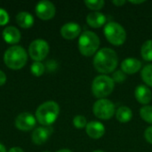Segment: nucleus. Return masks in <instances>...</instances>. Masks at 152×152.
Returning a JSON list of instances; mask_svg holds the SVG:
<instances>
[{
	"label": "nucleus",
	"mask_w": 152,
	"mask_h": 152,
	"mask_svg": "<svg viewBox=\"0 0 152 152\" xmlns=\"http://www.w3.org/2000/svg\"><path fill=\"white\" fill-rule=\"evenodd\" d=\"M118 62L117 53L113 49L108 47L99 50L94 58V66L95 69L102 74H109L115 71Z\"/></svg>",
	"instance_id": "nucleus-1"
},
{
	"label": "nucleus",
	"mask_w": 152,
	"mask_h": 152,
	"mask_svg": "<svg viewBox=\"0 0 152 152\" xmlns=\"http://www.w3.org/2000/svg\"><path fill=\"white\" fill-rule=\"evenodd\" d=\"M60 113V107L58 103L53 101L42 103L36 111L35 118L39 124L44 126H50L53 124Z\"/></svg>",
	"instance_id": "nucleus-2"
},
{
	"label": "nucleus",
	"mask_w": 152,
	"mask_h": 152,
	"mask_svg": "<svg viewBox=\"0 0 152 152\" xmlns=\"http://www.w3.org/2000/svg\"><path fill=\"white\" fill-rule=\"evenodd\" d=\"M28 61L26 50L20 45H13L8 48L4 54V64L12 69H20L25 66Z\"/></svg>",
	"instance_id": "nucleus-3"
},
{
	"label": "nucleus",
	"mask_w": 152,
	"mask_h": 152,
	"mask_svg": "<svg viewBox=\"0 0 152 152\" xmlns=\"http://www.w3.org/2000/svg\"><path fill=\"white\" fill-rule=\"evenodd\" d=\"M100 38L93 31H84L78 38V50L84 56H92L98 52Z\"/></svg>",
	"instance_id": "nucleus-4"
},
{
	"label": "nucleus",
	"mask_w": 152,
	"mask_h": 152,
	"mask_svg": "<svg viewBox=\"0 0 152 152\" xmlns=\"http://www.w3.org/2000/svg\"><path fill=\"white\" fill-rule=\"evenodd\" d=\"M115 82L107 75H100L96 77L92 84V93L99 99H105L114 90Z\"/></svg>",
	"instance_id": "nucleus-5"
},
{
	"label": "nucleus",
	"mask_w": 152,
	"mask_h": 152,
	"mask_svg": "<svg viewBox=\"0 0 152 152\" xmlns=\"http://www.w3.org/2000/svg\"><path fill=\"white\" fill-rule=\"evenodd\" d=\"M104 35L107 40L116 46L123 45L126 39V32L125 28L119 23L114 21H110L105 25Z\"/></svg>",
	"instance_id": "nucleus-6"
},
{
	"label": "nucleus",
	"mask_w": 152,
	"mask_h": 152,
	"mask_svg": "<svg viewBox=\"0 0 152 152\" xmlns=\"http://www.w3.org/2000/svg\"><path fill=\"white\" fill-rule=\"evenodd\" d=\"M93 112L96 118L107 120L115 115L116 109L111 101L108 99H99L93 106Z\"/></svg>",
	"instance_id": "nucleus-7"
},
{
	"label": "nucleus",
	"mask_w": 152,
	"mask_h": 152,
	"mask_svg": "<svg viewBox=\"0 0 152 152\" xmlns=\"http://www.w3.org/2000/svg\"><path fill=\"white\" fill-rule=\"evenodd\" d=\"M49 45L44 39H36L32 41L28 47V54L35 61H43L49 53Z\"/></svg>",
	"instance_id": "nucleus-8"
},
{
	"label": "nucleus",
	"mask_w": 152,
	"mask_h": 152,
	"mask_svg": "<svg viewBox=\"0 0 152 152\" xmlns=\"http://www.w3.org/2000/svg\"><path fill=\"white\" fill-rule=\"evenodd\" d=\"M55 12L56 10L54 4L52 2L46 0L38 2L35 7V12L37 16L43 20H48L53 18Z\"/></svg>",
	"instance_id": "nucleus-9"
},
{
	"label": "nucleus",
	"mask_w": 152,
	"mask_h": 152,
	"mask_svg": "<svg viewBox=\"0 0 152 152\" xmlns=\"http://www.w3.org/2000/svg\"><path fill=\"white\" fill-rule=\"evenodd\" d=\"M36 118L29 112H23L15 118V126L20 131H30L36 126Z\"/></svg>",
	"instance_id": "nucleus-10"
},
{
	"label": "nucleus",
	"mask_w": 152,
	"mask_h": 152,
	"mask_svg": "<svg viewBox=\"0 0 152 152\" xmlns=\"http://www.w3.org/2000/svg\"><path fill=\"white\" fill-rule=\"evenodd\" d=\"M53 134V128L51 126H40L36 128L32 133V142L37 145L45 143Z\"/></svg>",
	"instance_id": "nucleus-11"
},
{
	"label": "nucleus",
	"mask_w": 152,
	"mask_h": 152,
	"mask_svg": "<svg viewBox=\"0 0 152 152\" xmlns=\"http://www.w3.org/2000/svg\"><path fill=\"white\" fill-rule=\"evenodd\" d=\"M81 27L76 22H68L64 24L61 28V35L65 39H74L80 36Z\"/></svg>",
	"instance_id": "nucleus-12"
},
{
	"label": "nucleus",
	"mask_w": 152,
	"mask_h": 152,
	"mask_svg": "<svg viewBox=\"0 0 152 152\" xmlns=\"http://www.w3.org/2000/svg\"><path fill=\"white\" fill-rule=\"evenodd\" d=\"M86 132L89 137L93 139H100L105 134V126L99 121H91L87 123Z\"/></svg>",
	"instance_id": "nucleus-13"
},
{
	"label": "nucleus",
	"mask_w": 152,
	"mask_h": 152,
	"mask_svg": "<svg viewBox=\"0 0 152 152\" xmlns=\"http://www.w3.org/2000/svg\"><path fill=\"white\" fill-rule=\"evenodd\" d=\"M134 95L138 102L143 105H147L152 99V93L151 89L145 85H140L135 88Z\"/></svg>",
	"instance_id": "nucleus-14"
},
{
	"label": "nucleus",
	"mask_w": 152,
	"mask_h": 152,
	"mask_svg": "<svg viewBox=\"0 0 152 152\" xmlns=\"http://www.w3.org/2000/svg\"><path fill=\"white\" fill-rule=\"evenodd\" d=\"M142 68V62L135 58H127L121 62V70L126 74H134Z\"/></svg>",
	"instance_id": "nucleus-15"
},
{
	"label": "nucleus",
	"mask_w": 152,
	"mask_h": 152,
	"mask_svg": "<svg viewBox=\"0 0 152 152\" xmlns=\"http://www.w3.org/2000/svg\"><path fill=\"white\" fill-rule=\"evenodd\" d=\"M2 35H3L4 40L10 45H14V44L19 43L20 40V37H21L20 30L13 26L6 27L3 30Z\"/></svg>",
	"instance_id": "nucleus-16"
},
{
	"label": "nucleus",
	"mask_w": 152,
	"mask_h": 152,
	"mask_svg": "<svg viewBox=\"0 0 152 152\" xmlns=\"http://www.w3.org/2000/svg\"><path fill=\"white\" fill-rule=\"evenodd\" d=\"M107 21V17L99 12H90L87 16H86V22L89 26H91L92 28H101L102 27Z\"/></svg>",
	"instance_id": "nucleus-17"
},
{
	"label": "nucleus",
	"mask_w": 152,
	"mask_h": 152,
	"mask_svg": "<svg viewBox=\"0 0 152 152\" xmlns=\"http://www.w3.org/2000/svg\"><path fill=\"white\" fill-rule=\"evenodd\" d=\"M16 21L22 28H29L34 24V17L28 12H20L16 15Z\"/></svg>",
	"instance_id": "nucleus-18"
},
{
	"label": "nucleus",
	"mask_w": 152,
	"mask_h": 152,
	"mask_svg": "<svg viewBox=\"0 0 152 152\" xmlns=\"http://www.w3.org/2000/svg\"><path fill=\"white\" fill-rule=\"evenodd\" d=\"M116 118L120 123H128L133 118V111L127 106H121L119 107L116 113Z\"/></svg>",
	"instance_id": "nucleus-19"
},
{
	"label": "nucleus",
	"mask_w": 152,
	"mask_h": 152,
	"mask_svg": "<svg viewBox=\"0 0 152 152\" xmlns=\"http://www.w3.org/2000/svg\"><path fill=\"white\" fill-rule=\"evenodd\" d=\"M141 54L144 61H152V39L147 40L143 43L142 49H141Z\"/></svg>",
	"instance_id": "nucleus-20"
},
{
	"label": "nucleus",
	"mask_w": 152,
	"mask_h": 152,
	"mask_svg": "<svg viewBox=\"0 0 152 152\" xmlns=\"http://www.w3.org/2000/svg\"><path fill=\"white\" fill-rule=\"evenodd\" d=\"M141 76H142V78L143 82L147 86L152 87V64L146 65L142 69Z\"/></svg>",
	"instance_id": "nucleus-21"
},
{
	"label": "nucleus",
	"mask_w": 152,
	"mask_h": 152,
	"mask_svg": "<svg viewBox=\"0 0 152 152\" xmlns=\"http://www.w3.org/2000/svg\"><path fill=\"white\" fill-rule=\"evenodd\" d=\"M141 118L149 124L152 125V106L145 105L140 110Z\"/></svg>",
	"instance_id": "nucleus-22"
},
{
	"label": "nucleus",
	"mask_w": 152,
	"mask_h": 152,
	"mask_svg": "<svg viewBox=\"0 0 152 152\" xmlns=\"http://www.w3.org/2000/svg\"><path fill=\"white\" fill-rule=\"evenodd\" d=\"M45 70V68L44 66V64H42L40 61H35L31 67H30V71L31 73L36 76V77H40L44 74Z\"/></svg>",
	"instance_id": "nucleus-23"
},
{
	"label": "nucleus",
	"mask_w": 152,
	"mask_h": 152,
	"mask_svg": "<svg viewBox=\"0 0 152 152\" xmlns=\"http://www.w3.org/2000/svg\"><path fill=\"white\" fill-rule=\"evenodd\" d=\"M85 4L87 6V8L91 9V10H94V12L98 11V10H101L104 4H105V2L103 0H86L85 1Z\"/></svg>",
	"instance_id": "nucleus-24"
},
{
	"label": "nucleus",
	"mask_w": 152,
	"mask_h": 152,
	"mask_svg": "<svg viewBox=\"0 0 152 152\" xmlns=\"http://www.w3.org/2000/svg\"><path fill=\"white\" fill-rule=\"evenodd\" d=\"M73 125L77 129H83V128H86L87 125V120L86 117L82 115H77L73 118Z\"/></svg>",
	"instance_id": "nucleus-25"
},
{
	"label": "nucleus",
	"mask_w": 152,
	"mask_h": 152,
	"mask_svg": "<svg viewBox=\"0 0 152 152\" xmlns=\"http://www.w3.org/2000/svg\"><path fill=\"white\" fill-rule=\"evenodd\" d=\"M111 78L113 79V81L115 83H122V82H124L126 80V74L124 73L121 69H119V70H117V71H115L113 73Z\"/></svg>",
	"instance_id": "nucleus-26"
},
{
	"label": "nucleus",
	"mask_w": 152,
	"mask_h": 152,
	"mask_svg": "<svg viewBox=\"0 0 152 152\" xmlns=\"http://www.w3.org/2000/svg\"><path fill=\"white\" fill-rule=\"evenodd\" d=\"M9 14L4 10L0 8V26H4L9 22Z\"/></svg>",
	"instance_id": "nucleus-27"
},
{
	"label": "nucleus",
	"mask_w": 152,
	"mask_h": 152,
	"mask_svg": "<svg viewBox=\"0 0 152 152\" xmlns=\"http://www.w3.org/2000/svg\"><path fill=\"white\" fill-rule=\"evenodd\" d=\"M144 137H145L146 141L149 143L152 144V126H150V127H148L145 130V132H144Z\"/></svg>",
	"instance_id": "nucleus-28"
},
{
	"label": "nucleus",
	"mask_w": 152,
	"mask_h": 152,
	"mask_svg": "<svg viewBox=\"0 0 152 152\" xmlns=\"http://www.w3.org/2000/svg\"><path fill=\"white\" fill-rule=\"evenodd\" d=\"M6 82V76L5 74L0 69V86H2L3 85H4V83Z\"/></svg>",
	"instance_id": "nucleus-29"
},
{
	"label": "nucleus",
	"mask_w": 152,
	"mask_h": 152,
	"mask_svg": "<svg viewBox=\"0 0 152 152\" xmlns=\"http://www.w3.org/2000/svg\"><path fill=\"white\" fill-rule=\"evenodd\" d=\"M112 3H113V4H115L117 6H122L126 3V1H125V0H114V1H112Z\"/></svg>",
	"instance_id": "nucleus-30"
},
{
	"label": "nucleus",
	"mask_w": 152,
	"mask_h": 152,
	"mask_svg": "<svg viewBox=\"0 0 152 152\" xmlns=\"http://www.w3.org/2000/svg\"><path fill=\"white\" fill-rule=\"evenodd\" d=\"M8 152H24L23 150L21 148H19V147H12L9 150Z\"/></svg>",
	"instance_id": "nucleus-31"
},
{
	"label": "nucleus",
	"mask_w": 152,
	"mask_h": 152,
	"mask_svg": "<svg viewBox=\"0 0 152 152\" xmlns=\"http://www.w3.org/2000/svg\"><path fill=\"white\" fill-rule=\"evenodd\" d=\"M129 3H131V4H140L144 3V1H129Z\"/></svg>",
	"instance_id": "nucleus-32"
},
{
	"label": "nucleus",
	"mask_w": 152,
	"mask_h": 152,
	"mask_svg": "<svg viewBox=\"0 0 152 152\" xmlns=\"http://www.w3.org/2000/svg\"><path fill=\"white\" fill-rule=\"evenodd\" d=\"M0 152H6L5 147L2 143H0Z\"/></svg>",
	"instance_id": "nucleus-33"
},
{
	"label": "nucleus",
	"mask_w": 152,
	"mask_h": 152,
	"mask_svg": "<svg viewBox=\"0 0 152 152\" xmlns=\"http://www.w3.org/2000/svg\"><path fill=\"white\" fill-rule=\"evenodd\" d=\"M56 152H72L71 151L68 150V149H61V150H59L58 151Z\"/></svg>",
	"instance_id": "nucleus-34"
},
{
	"label": "nucleus",
	"mask_w": 152,
	"mask_h": 152,
	"mask_svg": "<svg viewBox=\"0 0 152 152\" xmlns=\"http://www.w3.org/2000/svg\"><path fill=\"white\" fill-rule=\"evenodd\" d=\"M93 152H104L103 151H101V150H97V151H94Z\"/></svg>",
	"instance_id": "nucleus-35"
},
{
	"label": "nucleus",
	"mask_w": 152,
	"mask_h": 152,
	"mask_svg": "<svg viewBox=\"0 0 152 152\" xmlns=\"http://www.w3.org/2000/svg\"><path fill=\"white\" fill-rule=\"evenodd\" d=\"M45 152H47V151H45Z\"/></svg>",
	"instance_id": "nucleus-36"
}]
</instances>
